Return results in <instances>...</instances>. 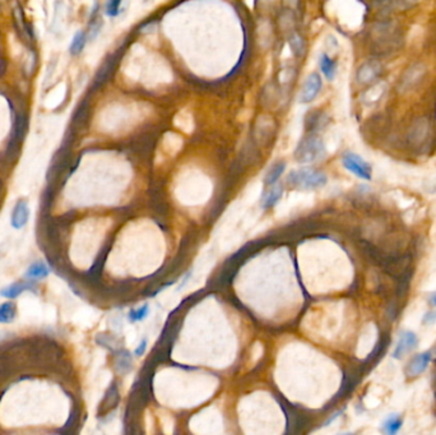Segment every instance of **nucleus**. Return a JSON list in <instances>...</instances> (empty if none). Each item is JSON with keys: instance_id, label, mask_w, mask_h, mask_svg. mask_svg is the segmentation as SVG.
Returning <instances> with one entry per match:
<instances>
[{"instance_id": "nucleus-1", "label": "nucleus", "mask_w": 436, "mask_h": 435, "mask_svg": "<svg viewBox=\"0 0 436 435\" xmlns=\"http://www.w3.org/2000/svg\"><path fill=\"white\" fill-rule=\"evenodd\" d=\"M374 53L382 57L392 55L403 45V33L396 23L391 21L377 23L372 30Z\"/></svg>"}, {"instance_id": "nucleus-2", "label": "nucleus", "mask_w": 436, "mask_h": 435, "mask_svg": "<svg viewBox=\"0 0 436 435\" xmlns=\"http://www.w3.org/2000/svg\"><path fill=\"white\" fill-rule=\"evenodd\" d=\"M326 175L312 167H302L291 171L287 176V183L292 188L300 190H314L323 188L326 184Z\"/></svg>"}, {"instance_id": "nucleus-3", "label": "nucleus", "mask_w": 436, "mask_h": 435, "mask_svg": "<svg viewBox=\"0 0 436 435\" xmlns=\"http://www.w3.org/2000/svg\"><path fill=\"white\" fill-rule=\"evenodd\" d=\"M432 129L427 118H418L412 123L407 132V140L415 151H425L431 143Z\"/></svg>"}, {"instance_id": "nucleus-4", "label": "nucleus", "mask_w": 436, "mask_h": 435, "mask_svg": "<svg viewBox=\"0 0 436 435\" xmlns=\"http://www.w3.org/2000/svg\"><path fill=\"white\" fill-rule=\"evenodd\" d=\"M325 155V147L319 137L310 135L304 138L295 151V159L301 164H309L321 159Z\"/></svg>"}, {"instance_id": "nucleus-5", "label": "nucleus", "mask_w": 436, "mask_h": 435, "mask_svg": "<svg viewBox=\"0 0 436 435\" xmlns=\"http://www.w3.org/2000/svg\"><path fill=\"white\" fill-rule=\"evenodd\" d=\"M427 69L422 63H415L411 67L407 68L402 74L398 83V89L401 93H407L418 86L425 78Z\"/></svg>"}, {"instance_id": "nucleus-6", "label": "nucleus", "mask_w": 436, "mask_h": 435, "mask_svg": "<svg viewBox=\"0 0 436 435\" xmlns=\"http://www.w3.org/2000/svg\"><path fill=\"white\" fill-rule=\"evenodd\" d=\"M342 164L346 170L353 174L355 176L360 177L362 180H370L372 176V169L361 156L353 152H345L342 156Z\"/></svg>"}, {"instance_id": "nucleus-7", "label": "nucleus", "mask_w": 436, "mask_h": 435, "mask_svg": "<svg viewBox=\"0 0 436 435\" xmlns=\"http://www.w3.org/2000/svg\"><path fill=\"white\" fill-rule=\"evenodd\" d=\"M323 87V81L318 73H311L306 77L304 84H302L301 92H300L299 100L302 104H309L314 101Z\"/></svg>"}, {"instance_id": "nucleus-8", "label": "nucleus", "mask_w": 436, "mask_h": 435, "mask_svg": "<svg viewBox=\"0 0 436 435\" xmlns=\"http://www.w3.org/2000/svg\"><path fill=\"white\" fill-rule=\"evenodd\" d=\"M383 74V65L377 60L363 63L357 70V81L362 84H371Z\"/></svg>"}, {"instance_id": "nucleus-9", "label": "nucleus", "mask_w": 436, "mask_h": 435, "mask_svg": "<svg viewBox=\"0 0 436 435\" xmlns=\"http://www.w3.org/2000/svg\"><path fill=\"white\" fill-rule=\"evenodd\" d=\"M417 346V336L411 330H404L399 336L398 342H397L396 350L393 352V357L397 360H401L402 357L407 354V352L412 351Z\"/></svg>"}, {"instance_id": "nucleus-10", "label": "nucleus", "mask_w": 436, "mask_h": 435, "mask_svg": "<svg viewBox=\"0 0 436 435\" xmlns=\"http://www.w3.org/2000/svg\"><path fill=\"white\" fill-rule=\"evenodd\" d=\"M431 361V351H425L421 352V354L416 355L411 361H409L408 366L406 369V373L409 376H416L420 375L421 373L426 370V368L428 366Z\"/></svg>"}, {"instance_id": "nucleus-11", "label": "nucleus", "mask_w": 436, "mask_h": 435, "mask_svg": "<svg viewBox=\"0 0 436 435\" xmlns=\"http://www.w3.org/2000/svg\"><path fill=\"white\" fill-rule=\"evenodd\" d=\"M28 220H30V208L27 206L26 201H19L16 204V207L13 208L11 217V223L14 228L19 230V228L24 227L27 225Z\"/></svg>"}, {"instance_id": "nucleus-12", "label": "nucleus", "mask_w": 436, "mask_h": 435, "mask_svg": "<svg viewBox=\"0 0 436 435\" xmlns=\"http://www.w3.org/2000/svg\"><path fill=\"white\" fill-rule=\"evenodd\" d=\"M33 288H35V286H33V282H31V281L14 282L0 291V296H3V298L8 299V300H13V299L18 298L19 295H22L24 291H30V290H33Z\"/></svg>"}, {"instance_id": "nucleus-13", "label": "nucleus", "mask_w": 436, "mask_h": 435, "mask_svg": "<svg viewBox=\"0 0 436 435\" xmlns=\"http://www.w3.org/2000/svg\"><path fill=\"white\" fill-rule=\"evenodd\" d=\"M48 274H50V268H48L43 262H36V263L31 264V266L28 267L24 276H26V278H27L28 281L35 282V281H38V279L46 278Z\"/></svg>"}, {"instance_id": "nucleus-14", "label": "nucleus", "mask_w": 436, "mask_h": 435, "mask_svg": "<svg viewBox=\"0 0 436 435\" xmlns=\"http://www.w3.org/2000/svg\"><path fill=\"white\" fill-rule=\"evenodd\" d=\"M319 67H320L321 73L325 75V78L328 81H333L337 74V63L325 53H323L319 58Z\"/></svg>"}, {"instance_id": "nucleus-15", "label": "nucleus", "mask_w": 436, "mask_h": 435, "mask_svg": "<svg viewBox=\"0 0 436 435\" xmlns=\"http://www.w3.org/2000/svg\"><path fill=\"white\" fill-rule=\"evenodd\" d=\"M17 315V306L13 301H6L0 304V324H8L14 322Z\"/></svg>"}, {"instance_id": "nucleus-16", "label": "nucleus", "mask_w": 436, "mask_h": 435, "mask_svg": "<svg viewBox=\"0 0 436 435\" xmlns=\"http://www.w3.org/2000/svg\"><path fill=\"white\" fill-rule=\"evenodd\" d=\"M285 169H286L285 162H277L276 165H273V166L269 169V171L266 172L265 180H264L265 181V185L266 186L275 185V184L280 180V177L282 176Z\"/></svg>"}, {"instance_id": "nucleus-17", "label": "nucleus", "mask_w": 436, "mask_h": 435, "mask_svg": "<svg viewBox=\"0 0 436 435\" xmlns=\"http://www.w3.org/2000/svg\"><path fill=\"white\" fill-rule=\"evenodd\" d=\"M402 425H403V420L397 415H393V416H389L385 420L383 430L387 435H397L399 430L402 429Z\"/></svg>"}, {"instance_id": "nucleus-18", "label": "nucleus", "mask_w": 436, "mask_h": 435, "mask_svg": "<svg viewBox=\"0 0 436 435\" xmlns=\"http://www.w3.org/2000/svg\"><path fill=\"white\" fill-rule=\"evenodd\" d=\"M282 193H283V186L282 185L273 186V188L270 189V190L263 197V207L264 208L273 207V206H275V204L281 199V197H282Z\"/></svg>"}, {"instance_id": "nucleus-19", "label": "nucleus", "mask_w": 436, "mask_h": 435, "mask_svg": "<svg viewBox=\"0 0 436 435\" xmlns=\"http://www.w3.org/2000/svg\"><path fill=\"white\" fill-rule=\"evenodd\" d=\"M86 33L83 32V31H78V32L74 35V37H73L72 43H70V53H72L73 55H77L79 54L82 50L84 49V45H86Z\"/></svg>"}, {"instance_id": "nucleus-20", "label": "nucleus", "mask_w": 436, "mask_h": 435, "mask_svg": "<svg viewBox=\"0 0 436 435\" xmlns=\"http://www.w3.org/2000/svg\"><path fill=\"white\" fill-rule=\"evenodd\" d=\"M148 313H149V306L145 304V305H143L142 308H139V309L132 310V312L129 313V315H128V318H129V320L132 323L140 322V320H143L147 315H148Z\"/></svg>"}, {"instance_id": "nucleus-21", "label": "nucleus", "mask_w": 436, "mask_h": 435, "mask_svg": "<svg viewBox=\"0 0 436 435\" xmlns=\"http://www.w3.org/2000/svg\"><path fill=\"white\" fill-rule=\"evenodd\" d=\"M121 3L120 2H108L105 6V13L108 17H116L121 13Z\"/></svg>"}, {"instance_id": "nucleus-22", "label": "nucleus", "mask_w": 436, "mask_h": 435, "mask_svg": "<svg viewBox=\"0 0 436 435\" xmlns=\"http://www.w3.org/2000/svg\"><path fill=\"white\" fill-rule=\"evenodd\" d=\"M290 43H291V46H292V50H294L297 55L301 54L302 53V41H301V38L299 37V36L295 35L294 37L291 38Z\"/></svg>"}, {"instance_id": "nucleus-23", "label": "nucleus", "mask_w": 436, "mask_h": 435, "mask_svg": "<svg viewBox=\"0 0 436 435\" xmlns=\"http://www.w3.org/2000/svg\"><path fill=\"white\" fill-rule=\"evenodd\" d=\"M436 322V312H427L422 319V324L431 325Z\"/></svg>"}, {"instance_id": "nucleus-24", "label": "nucleus", "mask_w": 436, "mask_h": 435, "mask_svg": "<svg viewBox=\"0 0 436 435\" xmlns=\"http://www.w3.org/2000/svg\"><path fill=\"white\" fill-rule=\"evenodd\" d=\"M145 349H147V341H145V340H143V341L140 342L139 346H138L137 349H135V351H134L135 356H142V355L144 354Z\"/></svg>"}, {"instance_id": "nucleus-25", "label": "nucleus", "mask_w": 436, "mask_h": 435, "mask_svg": "<svg viewBox=\"0 0 436 435\" xmlns=\"http://www.w3.org/2000/svg\"><path fill=\"white\" fill-rule=\"evenodd\" d=\"M430 304H431V305L436 306V293L431 294V295H430Z\"/></svg>"}, {"instance_id": "nucleus-26", "label": "nucleus", "mask_w": 436, "mask_h": 435, "mask_svg": "<svg viewBox=\"0 0 436 435\" xmlns=\"http://www.w3.org/2000/svg\"><path fill=\"white\" fill-rule=\"evenodd\" d=\"M346 435H352V434H346Z\"/></svg>"}]
</instances>
